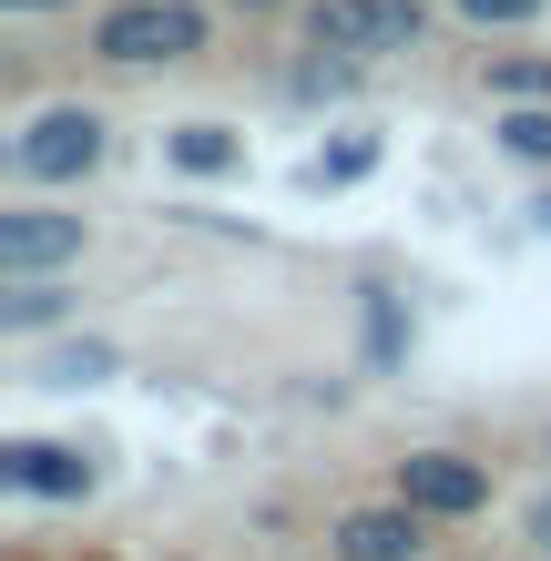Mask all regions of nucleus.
<instances>
[{"label": "nucleus", "instance_id": "20", "mask_svg": "<svg viewBox=\"0 0 551 561\" xmlns=\"http://www.w3.org/2000/svg\"><path fill=\"white\" fill-rule=\"evenodd\" d=\"M531 561H541V551H531Z\"/></svg>", "mask_w": 551, "mask_h": 561}, {"label": "nucleus", "instance_id": "8", "mask_svg": "<svg viewBox=\"0 0 551 561\" xmlns=\"http://www.w3.org/2000/svg\"><path fill=\"white\" fill-rule=\"evenodd\" d=\"M164 163H174V174H194V184L245 174V134H236V123H205V113H194V123H174V134H164Z\"/></svg>", "mask_w": 551, "mask_h": 561}, {"label": "nucleus", "instance_id": "4", "mask_svg": "<svg viewBox=\"0 0 551 561\" xmlns=\"http://www.w3.org/2000/svg\"><path fill=\"white\" fill-rule=\"evenodd\" d=\"M388 490L418 501L449 531V520H480V511H491V459H470V449H409L399 470H388Z\"/></svg>", "mask_w": 551, "mask_h": 561}, {"label": "nucleus", "instance_id": "18", "mask_svg": "<svg viewBox=\"0 0 551 561\" xmlns=\"http://www.w3.org/2000/svg\"><path fill=\"white\" fill-rule=\"evenodd\" d=\"M236 11H307V0H236Z\"/></svg>", "mask_w": 551, "mask_h": 561}, {"label": "nucleus", "instance_id": "11", "mask_svg": "<svg viewBox=\"0 0 551 561\" xmlns=\"http://www.w3.org/2000/svg\"><path fill=\"white\" fill-rule=\"evenodd\" d=\"M113 368H123V347H113V337H61V347L42 357V378H51V388H103Z\"/></svg>", "mask_w": 551, "mask_h": 561}, {"label": "nucleus", "instance_id": "2", "mask_svg": "<svg viewBox=\"0 0 551 561\" xmlns=\"http://www.w3.org/2000/svg\"><path fill=\"white\" fill-rule=\"evenodd\" d=\"M0 163H11V184H82V174H103L113 163V113L103 103H82V92H61V103H31L11 123V144H0Z\"/></svg>", "mask_w": 551, "mask_h": 561}, {"label": "nucleus", "instance_id": "10", "mask_svg": "<svg viewBox=\"0 0 551 561\" xmlns=\"http://www.w3.org/2000/svg\"><path fill=\"white\" fill-rule=\"evenodd\" d=\"M491 153L521 174H551V103H491Z\"/></svg>", "mask_w": 551, "mask_h": 561}, {"label": "nucleus", "instance_id": "15", "mask_svg": "<svg viewBox=\"0 0 551 561\" xmlns=\"http://www.w3.org/2000/svg\"><path fill=\"white\" fill-rule=\"evenodd\" d=\"M399 347H409L399 296H388V286H368V368H399Z\"/></svg>", "mask_w": 551, "mask_h": 561}, {"label": "nucleus", "instance_id": "6", "mask_svg": "<svg viewBox=\"0 0 551 561\" xmlns=\"http://www.w3.org/2000/svg\"><path fill=\"white\" fill-rule=\"evenodd\" d=\"M0 490L61 511V501H92V490H103V459L72 449V439H0Z\"/></svg>", "mask_w": 551, "mask_h": 561}, {"label": "nucleus", "instance_id": "3", "mask_svg": "<svg viewBox=\"0 0 551 561\" xmlns=\"http://www.w3.org/2000/svg\"><path fill=\"white\" fill-rule=\"evenodd\" d=\"M439 31L429 0H307L297 11V42L328 51V61H399Z\"/></svg>", "mask_w": 551, "mask_h": 561}, {"label": "nucleus", "instance_id": "16", "mask_svg": "<svg viewBox=\"0 0 551 561\" xmlns=\"http://www.w3.org/2000/svg\"><path fill=\"white\" fill-rule=\"evenodd\" d=\"M521 541H531V551H541V561H551V490H541V501H531V511H521Z\"/></svg>", "mask_w": 551, "mask_h": 561}, {"label": "nucleus", "instance_id": "13", "mask_svg": "<svg viewBox=\"0 0 551 561\" xmlns=\"http://www.w3.org/2000/svg\"><path fill=\"white\" fill-rule=\"evenodd\" d=\"M368 174H378V144H368V134H347V144H328V153L307 163V184H317V194H337V184H368Z\"/></svg>", "mask_w": 551, "mask_h": 561}, {"label": "nucleus", "instance_id": "7", "mask_svg": "<svg viewBox=\"0 0 551 561\" xmlns=\"http://www.w3.org/2000/svg\"><path fill=\"white\" fill-rule=\"evenodd\" d=\"M92 255V225L61 205H0V286L11 276H61Z\"/></svg>", "mask_w": 551, "mask_h": 561}, {"label": "nucleus", "instance_id": "1", "mask_svg": "<svg viewBox=\"0 0 551 561\" xmlns=\"http://www.w3.org/2000/svg\"><path fill=\"white\" fill-rule=\"evenodd\" d=\"M82 51L103 72H174V61L215 51V11L205 0H113V11H92Z\"/></svg>", "mask_w": 551, "mask_h": 561}, {"label": "nucleus", "instance_id": "17", "mask_svg": "<svg viewBox=\"0 0 551 561\" xmlns=\"http://www.w3.org/2000/svg\"><path fill=\"white\" fill-rule=\"evenodd\" d=\"M11 21H42V11H72V0H0Z\"/></svg>", "mask_w": 551, "mask_h": 561}, {"label": "nucleus", "instance_id": "5", "mask_svg": "<svg viewBox=\"0 0 551 561\" xmlns=\"http://www.w3.org/2000/svg\"><path fill=\"white\" fill-rule=\"evenodd\" d=\"M429 541H439V520L418 501H399V490L328 520V561H429Z\"/></svg>", "mask_w": 551, "mask_h": 561}, {"label": "nucleus", "instance_id": "12", "mask_svg": "<svg viewBox=\"0 0 551 561\" xmlns=\"http://www.w3.org/2000/svg\"><path fill=\"white\" fill-rule=\"evenodd\" d=\"M480 82H491V103H551V51H501Z\"/></svg>", "mask_w": 551, "mask_h": 561}, {"label": "nucleus", "instance_id": "9", "mask_svg": "<svg viewBox=\"0 0 551 561\" xmlns=\"http://www.w3.org/2000/svg\"><path fill=\"white\" fill-rule=\"evenodd\" d=\"M61 317H72V296H61V276H11V296H0V337H11V347L51 337Z\"/></svg>", "mask_w": 551, "mask_h": 561}, {"label": "nucleus", "instance_id": "19", "mask_svg": "<svg viewBox=\"0 0 551 561\" xmlns=\"http://www.w3.org/2000/svg\"><path fill=\"white\" fill-rule=\"evenodd\" d=\"M541 459H551V439H541Z\"/></svg>", "mask_w": 551, "mask_h": 561}, {"label": "nucleus", "instance_id": "14", "mask_svg": "<svg viewBox=\"0 0 551 561\" xmlns=\"http://www.w3.org/2000/svg\"><path fill=\"white\" fill-rule=\"evenodd\" d=\"M541 11H551V0H449V21L480 31V42H491V31H531Z\"/></svg>", "mask_w": 551, "mask_h": 561}]
</instances>
